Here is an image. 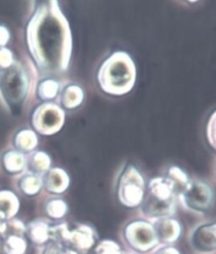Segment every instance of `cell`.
<instances>
[{"mask_svg": "<svg viewBox=\"0 0 216 254\" xmlns=\"http://www.w3.org/2000/svg\"><path fill=\"white\" fill-rule=\"evenodd\" d=\"M167 179L172 185L174 193L181 194L190 184L187 174L178 167H172L170 169L167 174Z\"/></svg>", "mask_w": 216, "mask_h": 254, "instance_id": "obj_19", "label": "cell"}, {"mask_svg": "<svg viewBox=\"0 0 216 254\" xmlns=\"http://www.w3.org/2000/svg\"><path fill=\"white\" fill-rule=\"evenodd\" d=\"M26 232L30 240L36 245H43L50 240V226L41 219L30 223L26 228Z\"/></svg>", "mask_w": 216, "mask_h": 254, "instance_id": "obj_14", "label": "cell"}, {"mask_svg": "<svg viewBox=\"0 0 216 254\" xmlns=\"http://www.w3.org/2000/svg\"><path fill=\"white\" fill-rule=\"evenodd\" d=\"M184 204L191 210L204 212L210 208L213 193L209 186L202 182L190 183L187 189L181 193Z\"/></svg>", "mask_w": 216, "mask_h": 254, "instance_id": "obj_7", "label": "cell"}, {"mask_svg": "<svg viewBox=\"0 0 216 254\" xmlns=\"http://www.w3.org/2000/svg\"><path fill=\"white\" fill-rule=\"evenodd\" d=\"M213 227V231H214V234H215V238H216V224L215 225H212Z\"/></svg>", "mask_w": 216, "mask_h": 254, "instance_id": "obj_35", "label": "cell"}, {"mask_svg": "<svg viewBox=\"0 0 216 254\" xmlns=\"http://www.w3.org/2000/svg\"><path fill=\"white\" fill-rule=\"evenodd\" d=\"M119 246L112 241H103L96 247L95 254H121Z\"/></svg>", "mask_w": 216, "mask_h": 254, "instance_id": "obj_26", "label": "cell"}, {"mask_svg": "<svg viewBox=\"0 0 216 254\" xmlns=\"http://www.w3.org/2000/svg\"><path fill=\"white\" fill-rule=\"evenodd\" d=\"M124 235L131 246L139 251L150 250L159 243L153 226L141 221L128 225Z\"/></svg>", "mask_w": 216, "mask_h": 254, "instance_id": "obj_6", "label": "cell"}, {"mask_svg": "<svg viewBox=\"0 0 216 254\" xmlns=\"http://www.w3.org/2000/svg\"><path fill=\"white\" fill-rule=\"evenodd\" d=\"M207 137L213 149L216 150V111L211 115L207 126Z\"/></svg>", "mask_w": 216, "mask_h": 254, "instance_id": "obj_28", "label": "cell"}, {"mask_svg": "<svg viewBox=\"0 0 216 254\" xmlns=\"http://www.w3.org/2000/svg\"><path fill=\"white\" fill-rule=\"evenodd\" d=\"M135 64L124 52H115L99 67L97 79L101 89L108 94L121 96L134 87Z\"/></svg>", "mask_w": 216, "mask_h": 254, "instance_id": "obj_2", "label": "cell"}, {"mask_svg": "<svg viewBox=\"0 0 216 254\" xmlns=\"http://www.w3.org/2000/svg\"><path fill=\"white\" fill-rule=\"evenodd\" d=\"M43 185V180L37 174L29 173L22 177L19 183V187L24 194H27L29 196H33L36 195L40 191Z\"/></svg>", "mask_w": 216, "mask_h": 254, "instance_id": "obj_21", "label": "cell"}, {"mask_svg": "<svg viewBox=\"0 0 216 254\" xmlns=\"http://www.w3.org/2000/svg\"><path fill=\"white\" fill-rule=\"evenodd\" d=\"M117 195L121 204L126 207H136L143 202L145 181L143 175L134 166H127L119 176Z\"/></svg>", "mask_w": 216, "mask_h": 254, "instance_id": "obj_4", "label": "cell"}, {"mask_svg": "<svg viewBox=\"0 0 216 254\" xmlns=\"http://www.w3.org/2000/svg\"><path fill=\"white\" fill-rule=\"evenodd\" d=\"M18 208L19 201L12 192H0V219L5 221L6 218L13 217L17 213Z\"/></svg>", "mask_w": 216, "mask_h": 254, "instance_id": "obj_15", "label": "cell"}, {"mask_svg": "<svg viewBox=\"0 0 216 254\" xmlns=\"http://www.w3.org/2000/svg\"><path fill=\"white\" fill-rule=\"evenodd\" d=\"M26 233V227L19 221H11L10 223H5V229L2 235L10 236V235H17L22 236Z\"/></svg>", "mask_w": 216, "mask_h": 254, "instance_id": "obj_27", "label": "cell"}, {"mask_svg": "<svg viewBox=\"0 0 216 254\" xmlns=\"http://www.w3.org/2000/svg\"><path fill=\"white\" fill-rule=\"evenodd\" d=\"M27 165V160L21 152L10 151L3 156V166L10 173L21 172Z\"/></svg>", "mask_w": 216, "mask_h": 254, "instance_id": "obj_18", "label": "cell"}, {"mask_svg": "<svg viewBox=\"0 0 216 254\" xmlns=\"http://www.w3.org/2000/svg\"><path fill=\"white\" fill-rule=\"evenodd\" d=\"M27 249V243L22 236H5L3 242V251L5 254H23Z\"/></svg>", "mask_w": 216, "mask_h": 254, "instance_id": "obj_22", "label": "cell"}, {"mask_svg": "<svg viewBox=\"0 0 216 254\" xmlns=\"http://www.w3.org/2000/svg\"><path fill=\"white\" fill-rule=\"evenodd\" d=\"M46 210L50 217L61 218L65 215L68 207H66V204L62 199H52L47 204Z\"/></svg>", "mask_w": 216, "mask_h": 254, "instance_id": "obj_25", "label": "cell"}, {"mask_svg": "<svg viewBox=\"0 0 216 254\" xmlns=\"http://www.w3.org/2000/svg\"><path fill=\"white\" fill-rule=\"evenodd\" d=\"M153 228L157 241L163 244H171L175 242L179 238L181 231L178 222L169 217L157 219Z\"/></svg>", "mask_w": 216, "mask_h": 254, "instance_id": "obj_9", "label": "cell"}, {"mask_svg": "<svg viewBox=\"0 0 216 254\" xmlns=\"http://www.w3.org/2000/svg\"><path fill=\"white\" fill-rule=\"evenodd\" d=\"M4 229H5V223L4 221H2V219H0V234H3Z\"/></svg>", "mask_w": 216, "mask_h": 254, "instance_id": "obj_34", "label": "cell"}, {"mask_svg": "<svg viewBox=\"0 0 216 254\" xmlns=\"http://www.w3.org/2000/svg\"><path fill=\"white\" fill-rule=\"evenodd\" d=\"M84 101V91L75 84L63 89L60 95V103L65 109H75Z\"/></svg>", "mask_w": 216, "mask_h": 254, "instance_id": "obj_16", "label": "cell"}, {"mask_svg": "<svg viewBox=\"0 0 216 254\" xmlns=\"http://www.w3.org/2000/svg\"><path fill=\"white\" fill-rule=\"evenodd\" d=\"M58 254H78V253L76 251H74L71 248L65 247V248H60V250H59V252H58Z\"/></svg>", "mask_w": 216, "mask_h": 254, "instance_id": "obj_33", "label": "cell"}, {"mask_svg": "<svg viewBox=\"0 0 216 254\" xmlns=\"http://www.w3.org/2000/svg\"><path fill=\"white\" fill-rule=\"evenodd\" d=\"M121 254H132V253H129V252H122Z\"/></svg>", "mask_w": 216, "mask_h": 254, "instance_id": "obj_36", "label": "cell"}, {"mask_svg": "<svg viewBox=\"0 0 216 254\" xmlns=\"http://www.w3.org/2000/svg\"><path fill=\"white\" fill-rule=\"evenodd\" d=\"M155 254H179L178 251L174 248L167 247V248H162L160 251H157Z\"/></svg>", "mask_w": 216, "mask_h": 254, "instance_id": "obj_32", "label": "cell"}, {"mask_svg": "<svg viewBox=\"0 0 216 254\" xmlns=\"http://www.w3.org/2000/svg\"><path fill=\"white\" fill-rule=\"evenodd\" d=\"M193 246L201 251H213L216 249V238L212 225L199 227L192 236Z\"/></svg>", "mask_w": 216, "mask_h": 254, "instance_id": "obj_12", "label": "cell"}, {"mask_svg": "<svg viewBox=\"0 0 216 254\" xmlns=\"http://www.w3.org/2000/svg\"><path fill=\"white\" fill-rule=\"evenodd\" d=\"M43 184L48 191L52 193H62L69 187L70 180L66 172L62 169L55 168L49 170L43 180Z\"/></svg>", "mask_w": 216, "mask_h": 254, "instance_id": "obj_11", "label": "cell"}, {"mask_svg": "<svg viewBox=\"0 0 216 254\" xmlns=\"http://www.w3.org/2000/svg\"><path fill=\"white\" fill-rule=\"evenodd\" d=\"M28 168L34 174H40L49 171L51 166V158L45 152H35L28 157Z\"/></svg>", "mask_w": 216, "mask_h": 254, "instance_id": "obj_17", "label": "cell"}, {"mask_svg": "<svg viewBox=\"0 0 216 254\" xmlns=\"http://www.w3.org/2000/svg\"><path fill=\"white\" fill-rule=\"evenodd\" d=\"M59 92V83L54 79H45L38 86V96L43 100L54 99Z\"/></svg>", "mask_w": 216, "mask_h": 254, "instance_id": "obj_23", "label": "cell"}, {"mask_svg": "<svg viewBox=\"0 0 216 254\" xmlns=\"http://www.w3.org/2000/svg\"><path fill=\"white\" fill-rule=\"evenodd\" d=\"M10 39V34L4 27H0V46H4Z\"/></svg>", "mask_w": 216, "mask_h": 254, "instance_id": "obj_30", "label": "cell"}, {"mask_svg": "<svg viewBox=\"0 0 216 254\" xmlns=\"http://www.w3.org/2000/svg\"><path fill=\"white\" fill-rule=\"evenodd\" d=\"M60 248L61 247L58 246V245L55 244V243L50 244L49 246L44 250L43 254H58V252H59Z\"/></svg>", "mask_w": 216, "mask_h": 254, "instance_id": "obj_31", "label": "cell"}, {"mask_svg": "<svg viewBox=\"0 0 216 254\" xmlns=\"http://www.w3.org/2000/svg\"><path fill=\"white\" fill-rule=\"evenodd\" d=\"M64 118L65 114L59 106L53 103H45L34 111L32 124L38 133L52 135L62 128Z\"/></svg>", "mask_w": 216, "mask_h": 254, "instance_id": "obj_5", "label": "cell"}, {"mask_svg": "<svg viewBox=\"0 0 216 254\" xmlns=\"http://www.w3.org/2000/svg\"><path fill=\"white\" fill-rule=\"evenodd\" d=\"M29 92V77L19 64H13L0 72V93L12 110H17Z\"/></svg>", "mask_w": 216, "mask_h": 254, "instance_id": "obj_3", "label": "cell"}, {"mask_svg": "<svg viewBox=\"0 0 216 254\" xmlns=\"http://www.w3.org/2000/svg\"><path fill=\"white\" fill-rule=\"evenodd\" d=\"M27 42L39 69L49 73L66 71L72 54V35L58 2L38 4L28 23Z\"/></svg>", "mask_w": 216, "mask_h": 254, "instance_id": "obj_1", "label": "cell"}, {"mask_svg": "<svg viewBox=\"0 0 216 254\" xmlns=\"http://www.w3.org/2000/svg\"><path fill=\"white\" fill-rule=\"evenodd\" d=\"M37 135L32 130H21L15 138V145L21 152H31L37 147Z\"/></svg>", "mask_w": 216, "mask_h": 254, "instance_id": "obj_20", "label": "cell"}, {"mask_svg": "<svg viewBox=\"0 0 216 254\" xmlns=\"http://www.w3.org/2000/svg\"><path fill=\"white\" fill-rule=\"evenodd\" d=\"M70 236V230L65 224L56 225L54 227H50V240H52L58 246L68 245Z\"/></svg>", "mask_w": 216, "mask_h": 254, "instance_id": "obj_24", "label": "cell"}, {"mask_svg": "<svg viewBox=\"0 0 216 254\" xmlns=\"http://www.w3.org/2000/svg\"><path fill=\"white\" fill-rule=\"evenodd\" d=\"M174 198L170 200H161L149 194L143 205L144 213L152 218H164L170 216L174 211Z\"/></svg>", "mask_w": 216, "mask_h": 254, "instance_id": "obj_10", "label": "cell"}, {"mask_svg": "<svg viewBox=\"0 0 216 254\" xmlns=\"http://www.w3.org/2000/svg\"><path fill=\"white\" fill-rule=\"evenodd\" d=\"M94 242L95 236L93 230L89 226L80 225L70 231L68 248L73 249L77 253L79 251H87L93 246Z\"/></svg>", "mask_w": 216, "mask_h": 254, "instance_id": "obj_8", "label": "cell"}, {"mask_svg": "<svg viewBox=\"0 0 216 254\" xmlns=\"http://www.w3.org/2000/svg\"><path fill=\"white\" fill-rule=\"evenodd\" d=\"M149 194L161 200H170L174 198V191L167 177H155L149 184Z\"/></svg>", "mask_w": 216, "mask_h": 254, "instance_id": "obj_13", "label": "cell"}, {"mask_svg": "<svg viewBox=\"0 0 216 254\" xmlns=\"http://www.w3.org/2000/svg\"><path fill=\"white\" fill-rule=\"evenodd\" d=\"M14 59L11 51L6 49H0V70H5L14 64Z\"/></svg>", "mask_w": 216, "mask_h": 254, "instance_id": "obj_29", "label": "cell"}]
</instances>
